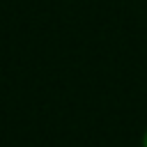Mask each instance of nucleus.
Returning <instances> with one entry per match:
<instances>
[{"instance_id":"nucleus-1","label":"nucleus","mask_w":147,"mask_h":147,"mask_svg":"<svg viewBox=\"0 0 147 147\" xmlns=\"http://www.w3.org/2000/svg\"><path fill=\"white\" fill-rule=\"evenodd\" d=\"M140 147H147V126H145V131L140 136Z\"/></svg>"}]
</instances>
